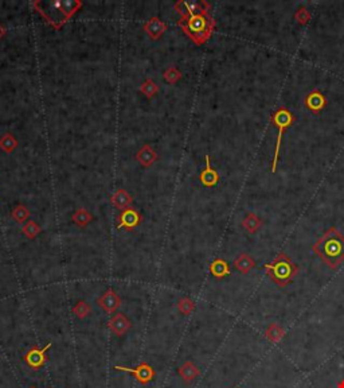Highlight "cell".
<instances>
[{
    "label": "cell",
    "mask_w": 344,
    "mask_h": 388,
    "mask_svg": "<svg viewBox=\"0 0 344 388\" xmlns=\"http://www.w3.org/2000/svg\"><path fill=\"white\" fill-rule=\"evenodd\" d=\"M312 250L329 268H339L344 263V234L337 228L331 227L315 243Z\"/></svg>",
    "instance_id": "obj_1"
},
{
    "label": "cell",
    "mask_w": 344,
    "mask_h": 388,
    "mask_svg": "<svg viewBox=\"0 0 344 388\" xmlns=\"http://www.w3.org/2000/svg\"><path fill=\"white\" fill-rule=\"evenodd\" d=\"M337 388H344V379H343V380L339 381V384H337Z\"/></svg>",
    "instance_id": "obj_17"
},
{
    "label": "cell",
    "mask_w": 344,
    "mask_h": 388,
    "mask_svg": "<svg viewBox=\"0 0 344 388\" xmlns=\"http://www.w3.org/2000/svg\"><path fill=\"white\" fill-rule=\"evenodd\" d=\"M234 267H235L238 273L248 274L256 267V261H254V259L250 255L241 254L234 261Z\"/></svg>",
    "instance_id": "obj_10"
},
{
    "label": "cell",
    "mask_w": 344,
    "mask_h": 388,
    "mask_svg": "<svg viewBox=\"0 0 344 388\" xmlns=\"http://www.w3.org/2000/svg\"><path fill=\"white\" fill-rule=\"evenodd\" d=\"M242 225H244V228H245L249 233H256L261 228V225H262V221H261V219L256 213H252V212H250V213H248V215L245 216V219L242 221Z\"/></svg>",
    "instance_id": "obj_12"
},
{
    "label": "cell",
    "mask_w": 344,
    "mask_h": 388,
    "mask_svg": "<svg viewBox=\"0 0 344 388\" xmlns=\"http://www.w3.org/2000/svg\"><path fill=\"white\" fill-rule=\"evenodd\" d=\"M295 115L285 107H279L273 112V115L270 116V122L277 127V139H276L274 155H273L270 166L271 173H276V171H277V165H279L280 151H281V143H283L284 134H285V131H287L288 128L291 127L292 124L295 123Z\"/></svg>",
    "instance_id": "obj_3"
},
{
    "label": "cell",
    "mask_w": 344,
    "mask_h": 388,
    "mask_svg": "<svg viewBox=\"0 0 344 388\" xmlns=\"http://www.w3.org/2000/svg\"><path fill=\"white\" fill-rule=\"evenodd\" d=\"M73 311L76 313V315L78 318H85V317L90 313V308H89L85 302H80V304L77 305L76 308L73 309Z\"/></svg>",
    "instance_id": "obj_15"
},
{
    "label": "cell",
    "mask_w": 344,
    "mask_h": 388,
    "mask_svg": "<svg viewBox=\"0 0 344 388\" xmlns=\"http://www.w3.org/2000/svg\"><path fill=\"white\" fill-rule=\"evenodd\" d=\"M265 336L268 338L269 341L273 342V344H279L284 337H285V331L284 327L277 322H273L269 325V327L265 332Z\"/></svg>",
    "instance_id": "obj_11"
},
{
    "label": "cell",
    "mask_w": 344,
    "mask_h": 388,
    "mask_svg": "<svg viewBox=\"0 0 344 388\" xmlns=\"http://www.w3.org/2000/svg\"><path fill=\"white\" fill-rule=\"evenodd\" d=\"M211 273L215 278H223L226 275H230V267L227 264V261L218 259L211 264Z\"/></svg>",
    "instance_id": "obj_13"
},
{
    "label": "cell",
    "mask_w": 344,
    "mask_h": 388,
    "mask_svg": "<svg viewBox=\"0 0 344 388\" xmlns=\"http://www.w3.org/2000/svg\"><path fill=\"white\" fill-rule=\"evenodd\" d=\"M30 388H37V387H30Z\"/></svg>",
    "instance_id": "obj_18"
},
{
    "label": "cell",
    "mask_w": 344,
    "mask_h": 388,
    "mask_svg": "<svg viewBox=\"0 0 344 388\" xmlns=\"http://www.w3.org/2000/svg\"><path fill=\"white\" fill-rule=\"evenodd\" d=\"M115 369L121 371V372L130 373L143 385L151 383L153 380V377H155V371L147 363H142V364H139L134 368H128V367H123V365H115Z\"/></svg>",
    "instance_id": "obj_4"
},
{
    "label": "cell",
    "mask_w": 344,
    "mask_h": 388,
    "mask_svg": "<svg viewBox=\"0 0 344 388\" xmlns=\"http://www.w3.org/2000/svg\"><path fill=\"white\" fill-rule=\"evenodd\" d=\"M195 309V305H194V302H192L191 300H182L179 302V310L183 313V314H190V313H192V310Z\"/></svg>",
    "instance_id": "obj_16"
},
{
    "label": "cell",
    "mask_w": 344,
    "mask_h": 388,
    "mask_svg": "<svg viewBox=\"0 0 344 388\" xmlns=\"http://www.w3.org/2000/svg\"><path fill=\"white\" fill-rule=\"evenodd\" d=\"M295 19L297 20L298 23L306 24L311 19L309 11H308V10H306V8H304V7L298 8L297 11H296V14H295Z\"/></svg>",
    "instance_id": "obj_14"
},
{
    "label": "cell",
    "mask_w": 344,
    "mask_h": 388,
    "mask_svg": "<svg viewBox=\"0 0 344 388\" xmlns=\"http://www.w3.org/2000/svg\"><path fill=\"white\" fill-rule=\"evenodd\" d=\"M51 346H53V344L49 342V344H46L43 348H38V346L31 348V349L24 354V363H26L31 369H41L43 365L46 364V352Z\"/></svg>",
    "instance_id": "obj_5"
},
{
    "label": "cell",
    "mask_w": 344,
    "mask_h": 388,
    "mask_svg": "<svg viewBox=\"0 0 344 388\" xmlns=\"http://www.w3.org/2000/svg\"><path fill=\"white\" fill-rule=\"evenodd\" d=\"M98 304L107 313H113L120 306V298L112 290H109L99 298Z\"/></svg>",
    "instance_id": "obj_9"
},
{
    "label": "cell",
    "mask_w": 344,
    "mask_h": 388,
    "mask_svg": "<svg viewBox=\"0 0 344 388\" xmlns=\"http://www.w3.org/2000/svg\"><path fill=\"white\" fill-rule=\"evenodd\" d=\"M305 107L309 109L312 113H319L327 107V99L319 89H315L314 92L306 95L305 97Z\"/></svg>",
    "instance_id": "obj_6"
},
{
    "label": "cell",
    "mask_w": 344,
    "mask_h": 388,
    "mask_svg": "<svg viewBox=\"0 0 344 388\" xmlns=\"http://www.w3.org/2000/svg\"><path fill=\"white\" fill-rule=\"evenodd\" d=\"M264 268L266 275L279 287H285L292 283L298 274V265L284 252H280L270 263H266Z\"/></svg>",
    "instance_id": "obj_2"
},
{
    "label": "cell",
    "mask_w": 344,
    "mask_h": 388,
    "mask_svg": "<svg viewBox=\"0 0 344 388\" xmlns=\"http://www.w3.org/2000/svg\"><path fill=\"white\" fill-rule=\"evenodd\" d=\"M109 329H111L113 335H116L117 337H121V336L125 335L126 332L130 329V321L124 314L117 313L109 321Z\"/></svg>",
    "instance_id": "obj_7"
},
{
    "label": "cell",
    "mask_w": 344,
    "mask_h": 388,
    "mask_svg": "<svg viewBox=\"0 0 344 388\" xmlns=\"http://www.w3.org/2000/svg\"><path fill=\"white\" fill-rule=\"evenodd\" d=\"M178 373H179V376L182 377L186 383H191V381L195 380L196 377H199L200 369H199L192 362H184L183 364L180 365L179 369H178Z\"/></svg>",
    "instance_id": "obj_8"
}]
</instances>
